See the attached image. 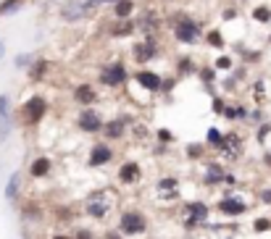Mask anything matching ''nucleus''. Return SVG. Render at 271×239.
<instances>
[{"label": "nucleus", "instance_id": "f257e3e1", "mask_svg": "<svg viewBox=\"0 0 271 239\" xmlns=\"http://www.w3.org/2000/svg\"><path fill=\"white\" fill-rule=\"evenodd\" d=\"M169 29H171L174 42L184 45V48H192V45H198L205 37L203 34V24L198 21V18H192V16H176L174 24H169Z\"/></svg>", "mask_w": 271, "mask_h": 239}, {"label": "nucleus", "instance_id": "f03ea898", "mask_svg": "<svg viewBox=\"0 0 271 239\" xmlns=\"http://www.w3.org/2000/svg\"><path fill=\"white\" fill-rule=\"evenodd\" d=\"M103 5H106L103 0H63L61 18L66 24H77V21H85L87 16H92Z\"/></svg>", "mask_w": 271, "mask_h": 239}, {"label": "nucleus", "instance_id": "7ed1b4c3", "mask_svg": "<svg viewBox=\"0 0 271 239\" xmlns=\"http://www.w3.org/2000/svg\"><path fill=\"white\" fill-rule=\"evenodd\" d=\"M116 205L114 189H95L85 197V213L90 218H106Z\"/></svg>", "mask_w": 271, "mask_h": 239}, {"label": "nucleus", "instance_id": "20e7f679", "mask_svg": "<svg viewBox=\"0 0 271 239\" xmlns=\"http://www.w3.org/2000/svg\"><path fill=\"white\" fill-rule=\"evenodd\" d=\"M161 55V45H158V37L155 34H145L142 40H137L129 45V58L137 66H147L150 61H155Z\"/></svg>", "mask_w": 271, "mask_h": 239}, {"label": "nucleus", "instance_id": "39448f33", "mask_svg": "<svg viewBox=\"0 0 271 239\" xmlns=\"http://www.w3.org/2000/svg\"><path fill=\"white\" fill-rule=\"evenodd\" d=\"M48 97H42V95H32V97H26L21 108H18V121H21L24 126H37L42 121L45 116H48Z\"/></svg>", "mask_w": 271, "mask_h": 239}, {"label": "nucleus", "instance_id": "423d86ee", "mask_svg": "<svg viewBox=\"0 0 271 239\" xmlns=\"http://www.w3.org/2000/svg\"><path fill=\"white\" fill-rule=\"evenodd\" d=\"M98 81H100L103 87H108V89L124 87L127 81H129V69H127V63H124V61H108V63H103V66H100V74H98Z\"/></svg>", "mask_w": 271, "mask_h": 239}, {"label": "nucleus", "instance_id": "0eeeda50", "mask_svg": "<svg viewBox=\"0 0 271 239\" xmlns=\"http://www.w3.org/2000/svg\"><path fill=\"white\" fill-rule=\"evenodd\" d=\"M119 229L124 237H137L147 232V218L139 213V210H124L119 218Z\"/></svg>", "mask_w": 271, "mask_h": 239}, {"label": "nucleus", "instance_id": "6e6552de", "mask_svg": "<svg viewBox=\"0 0 271 239\" xmlns=\"http://www.w3.org/2000/svg\"><path fill=\"white\" fill-rule=\"evenodd\" d=\"M132 79H135V84L139 89H145L147 95H155V92H161V84H163V77L158 71L153 69H137L132 74Z\"/></svg>", "mask_w": 271, "mask_h": 239}, {"label": "nucleus", "instance_id": "1a4fd4ad", "mask_svg": "<svg viewBox=\"0 0 271 239\" xmlns=\"http://www.w3.org/2000/svg\"><path fill=\"white\" fill-rule=\"evenodd\" d=\"M103 116L98 113L95 108H82L79 110V116H77V126H79V132H85V134H98V132H103Z\"/></svg>", "mask_w": 271, "mask_h": 239}, {"label": "nucleus", "instance_id": "9d476101", "mask_svg": "<svg viewBox=\"0 0 271 239\" xmlns=\"http://www.w3.org/2000/svg\"><path fill=\"white\" fill-rule=\"evenodd\" d=\"M135 21H137V29L142 34H155V37H158V32H161V26H163V18H161V13H158L155 8H142Z\"/></svg>", "mask_w": 271, "mask_h": 239}, {"label": "nucleus", "instance_id": "9b49d317", "mask_svg": "<svg viewBox=\"0 0 271 239\" xmlns=\"http://www.w3.org/2000/svg\"><path fill=\"white\" fill-rule=\"evenodd\" d=\"M139 29H137V21L135 18H114V21L108 24V37L111 40H129V37H135Z\"/></svg>", "mask_w": 271, "mask_h": 239}, {"label": "nucleus", "instance_id": "f8f14e48", "mask_svg": "<svg viewBox=\"0 0 271 239\" xmlns=\"http://www.w3.org/2000/svg\"><path fill=\"white\" fill-rule=\"evenodd\" d=\"M114 160V150H111L108 142H98L90 147V155H87V165L90 168H100V165H108Z\"/></svg>", "mask_w": 271, "mask_h": 239}, {"label": "nucleus", "instance_id": "ddd939ff", "mask_svg": "<svg viewBox=\"0 0 271 239\" xmlns=\"http://www.w3.org/2000/svg\"><path fill=\"white\" fill-rule=\"evenodd\" d=\"M71 97H74V103H77V105L90 108V105H95V103H98V89L92 87L90 81H79V84H74Z\"/></svg>", "mask_w": 271, "mask_h": 239}, {"label": "nucleus", "instance_id": "4468645a", "mask_svg": "<svg viewBox=\"0 0 271 239\" xmlns=\"http://www.w3.org/2000/svg\"><path fill=\"white\" fill-rule=\"evenodd\" d=\"M187 221H184V226L187 229H195L200 224V221H205L208 218V213H211V208L205 205V202H200V200H192V202H187Z\"/></svg>", "mask_w": 271, "mask_h": 239}, {"label": "nucleus", "instance_id": "2eb2a0df", "mask_svg": "<svg viewBox=\"0 0 271 239\" xmlns=\"http://www.w3.org/2000/svg\"><path fill=\"white\" fill-rule=\"evenodd\" d=\"M127 129H129V118H127V116L108 118V121L103 124V134H106V142H108V140H121V137L127 134Z\"/></svg>", "mask_w": 271, "mask_h": 239}, {"label": "nucleus", "instance_id": "dca6fc26", "mask_svg": "<svg viewBox=\"0 0 271 239\" xmlns=\"http://www.w3.org/2000/svg\"><path fill=\"white\" fill-rule=\"evenodd\" d=\"M11 134V95L0 92V142Z\"/></svg>", "mask_w": 271, "mask_h": 239}, {"label": "nucleus", "instance_id": "f3484780", "mask_svg": "<svg viewBox=\"0 0 271 239\" xmlns=\"http://www.w3.org/2000/svg\"><path fill=\"white\" fill-rule=\"evenodd\" d=\"M219 150H221V155H227V158H240V153H242V140H240V134H224Z\"/></svg>", "mask_w": 271, "mask_h": 239}, {"label": "nucleus", "instance_id": "a211bd4d", "mask_svg": "<svg viewBox=\"0 0 271 239\" xmlns=\"http://www.w3.org/2000/svg\"><path fill=\"white\" fill-rule=\"evenodd\" d=\"M139 176H142V171H139V163H135V160L121 163V168H119V181H121V184H137Z\"/></svg>", "mask_w": 271, "mask_h": 239}, {"label": "nucleus", "instance_id": "6ab92c4d", "mask_svg": "<svg viewBox=\"0 0 271 239\" xmlns=\"http://www.w3.org/2000/svg\"><path fill=\"white\" fill-rule=\"evenodd\" d=\"M224 216H242L248 210V205L242 200H237V197H224V200H219V205H216Z\"/></svg>", "mask_w": 271, "mask_h": 239}, {"label": "nucleus", "instance_id": "aec40b11", "mask_svg": "<svg viewBox=\"0 0 271 239\" xmlns=\"http://www.w3.org/2000/svg\"><path fill=\"white\" fill-rule=\"evenodd\" d=\"M135 13H137L135 0H119V3L111 5V16L114 18H135Z\"/></svg>", "mask_w": 271, "mask_h": 239}, {"label": "nucleus", "instance_id": "412c9836", "mask_svg": "<svg viewBox=\"0 0 271 239\" xmlns=\"http://www.w3.org/2000/svg\"><path fill=\"white\" fill-rule=\"evenodd\" d=\"M200 66H195L192 55H182V58H176V66H174V74L176 79H184V77H192V74H198Z\"/></svg>", "mask_w": 271, "mask_h": 239}, {"label": "nucleus", "instance_id": "4be33fe9", "mask_svg": "<svg viewBox=\"0 0 271 239\" xmlns=\"http://www.w3.org/2000/svg\"><path fill=\"white\" fill-rule=\"evenodd\" d=\"M48 71H50V61L48 58H34V63L29 66V79L32 81H42L45 77H48Z\"/></svg>", "mask_w": 271, "mask_h": 239}, {"label": "nucleus", "instance_id": "5701e85b", "mask_svg": "<svg viewBox=\"0 0 271 239\" xmlns=\"http://www.w3.org/2000/svg\"><path fill=\"white\" fill-rule=\"evenodd\" d=\"M158 195L161 197H176L179 195V181H176L174 176H163L161 181H158Z\"/></svg>", "mask_w": 271, "mask_h": 239}, {"label": "nucleus", "instance_id": "b1692460", "mask_svg": "<svg viewBox=\"0 0 271 239\" xmlns=\"http://www.w3.org/2000/svg\"><path fill=\"white\" fill-rule=\"evenodd\" d=\"M50 168H53L50 158H45V155H42V158H34V160H32L29 173H32L34 179H42V176H48V173H50Z\"/></svg>", "mask_w": 271, "mask_h": 239}, {"label": "nucleus", "instance_id": "393cba45", "mask_svg": "<svg viewBox=\"0 0 271 239\" xmlns=\"http://www.w3.org/2000/svg\"><path fill=\"white\" fill-rule=\"evenodd\" d=\"M18 192H21V171H13L11 176H8V184H5V197L16 200Z\"/></svg>", "mask_w": 271, "mask_h": 239}, {"label": "nucleus", "instance_id": "a878e982", "mask_svg": "<svg viewBox=\"0 0 271 239\" xmlns=\"http://www.w3.org/2000/svg\"><path fill=\"white\" fill-rule=\"evenodd\" d=\"M203 179H205V184H219V181L227 179V173H224V168H221L219 163H211L208 168H205V176Z\"/></svg>", "mask_w": 271, "mask_h": 239}, {"label": "nucleus", "instance_id": "bb28decb", "mask_svg": "<svg viewBox=\"0 0 271 239\" xmlns=\"http://www.w3.org/2000/svg\"><path fill=\"white\" fill-rule=\"evenodd\" d=\"M205 42H208V48H216V50H224V48H227V42H224V34H221L219 29L205 32Z\"/></svg>", "mask_w": 271, "mask_h": 239}, {"label": "nucleus", "instance_id": "cd10ccee", "mask_svg": "<svg viewBox=\"0 0 271 239\" xmlns=\"http://www.w3.org/2000/svg\"><path fill=\"white\" fill-rule=\"evenodd\" d=\"M198 79L203 81L205 87H213V81H216V69H213V63L211 66H200L198 69Z\"/></svg>", "mask_w": 271, "mask_h": 239}, {"label": "nucleus", "instance_id": "c85d7f7f", "mask_svg": "<svg viewBox=\"0 0 271 239\" xmlns=\"http://www.w3.org/2000/svg\"><path fill=\"white\" fill-rule=\"evenodd\" d=\"M32 63H34V55H32V53H16V55H13V66H16L18 71H29Z\"/></svg>", "mask_w": 271, "mask_h": 239}, {"label": "nucleus", "instance_id": "c756f323", "mask_svg": "<svg viewBox=\"0 0 271 239\" xmlns=\"http://www.w3.org/2000/svg\"><path fill=\"white\" fill-rule=\"evenodd\" d=\"M224 116H227L229 118V121H237V118H245L248 116V108L245 105H227V108H224Z\"/></svg>", "mask_w": 271, "mask_h": 239}, {"label": "nucleus", "instance_id": "7c9ffc66", "mask_svg": "<svg viewBox=\"0 0 271 239\" xmlns=\"http://www.w3.org/2000/svg\"><path fill=\"white\" fill-rule=\"evenodd\" d=\"M253 21L269 24V21H271V8H269V5H256V8H253Z\"/></svg>", "mask_w": 271, "mask_h": 239}, {"label": "nucleus", "instance_id": "2f4dec72", "mask_svg": "<svg viewBox=\"0 0 271 239\" xmlns=\"http://www.w3.org/2000/svg\"><path fill=\"white\" fill-rule=\"evenodd\" d=\"M21 8V0H0V16H11Z\"/></svg>", "mask_w": 271, "mask_h": 239}, {"label": "nucleus", "instance_id": "473e14b6", "mask_svg": "<svg viewBox=\"0 0 271 239\" xmlns=\"http://www.w3.org/2000/svg\"><path fill=\"white\" fill-rule=\"evenodd\" d=\"M232 66H235V58H232V55H219V58L213 61V69L216 71H232Z\"/></svg>", "mask_w": 271, "mask_h": 239}, {"label": "nucleus", "instance_id": "72a5a7b5", "mask_svg": "<svg viewBox=\"0 0 271 239\" xmlns=\"http://www.w3.org/2000/svg\"><path fill=\"white\" fill-rule=\"evenodd\" d=\"M221 140H224V134L219 132V126H211L208 129V134H205V142H211V145H221Z\"/></svg>", "mask_w": 271, "mask_h": 239}, {"label": "nucleus", "instance_id": "f704fd0d", "mask_svg": "<svg viewBox=\"0 0 271 239\" xmlns=\"http://www.w3.org/2000/svg\"><path fill=\"white\" fill-rule=\"evenodd\" d=\"M187 155H190V158H203V145L200 142H190L187 145Z\"/></svg>", "mask_w": 271, "mask_h": 239}, {"label": "nucleus", "instance_id": "c9c22d12", "mask_svg": "<svg viewBox=\"0 0 271 239\" xmlns=\"http://www.w3.org/2000/svg\"><path fill=\"white\" fill-rule=\"evenodd\" d=\"M224 108H227V103H224V100H221L219 95L211 100V110H213V113H221V116H224Z\"/></svg>", "mask_w": 271, "mask_h": 239}, {"label": "nucleus", "instance_id": "e433bc0d", "mask_svg": "<svg viewBox=\"0 0 271 239\" xmlns=\"http://www.w3.org/2000/svg\"><path fill=\"white\" fill-rule=\"evenodd\" d=\"M253 229H256V232H269V229H271V221H269V218H258L256 224H253Z\"/></svg>", "mask_w": 271, "mask_h": 239}, {"label": "nucleus", "instance_id": "4c0bfd02", "mask_svg": "<svg viewBox=\"0 0 271 239\" xmlns=\"http://www.w3.org/2000/svg\"><path fill=\"white\" fill-rule=\"evenodd\" d=\"M158 140H161L163 145L166 142H174V134L169 132V129H158Z\"/></svg>", "mask_w": 271, "mask_h": 239}, {"label": "nucleus", "instance_id": "58836bf2", "mask_svg": "<svg viewBox=\"0 0 271 239\" xmlns=\"http://www.w3.org/2000/svg\"><path fill=\"white\" fill-rule=\"evenodd\" d=\"M221 18H224V21H232V18H237V8H224Z\"/></svg>", "mask_w": 271, "mask_h": 239}, {"label": "nucleus", "instance_id": "ea45409f", "mask_svg": "<svg viewBox=\"0 0 271 239\" xmlns=\"http://www.w3.org/2000/svg\"><path fill=\"white\" fill-rule=\"evenodd\" d=\"M174 84H176V77H174V79H163L161 92H171V89H174Z\"/></svg>", "mask_w": 271, "mask_h": 239}, {"label": "nucleus", "instance_id": "a19ab883", "mask_svg": "<svg viewBox=\"0 0 271 239\" xmlns=\"http://www.w3.org/2000/svg\"><path fill=\"white\" fill-rule=\"evenodd\" d=\"M74 239H92V232H90V229H82V232H77Z\"/></svg>", "mask_w": 271, "mask_h": 239}, {"label": "nucleus", "instance_id": "79ce46f5", "mask_svg": "<svg viewBox=\"0 0 271 239\" xmlns=\"http://www.w3.org/2000/svg\"><path fill=\"white\" fill-rule=\"evenodd\" d=\"M261 200H264V202H269V205H271V189H264V192H261Z\"/></svg>", "mask_w": 271, "mask_h": 239}, {"label": "nucleus", "instance_id": "37998d69", "mask_svg": "<svg viewBox=\"0 0 271 239\" xmlns=\"http://www.w3.org/2000/svg\"><path fill=\"white\" fill-rule=\"evenodd\" d=\"M106 239H124V237H121L119 232H108V234H106Z\"/></svg>", "mask_w": 271, "mask_h": 239}, {"label": "nucleus", "instance_id": "c03bdc74", "mask_svg": "<svg viewBox=\"0 0 271 239\" xmlns=\"http://www.w3.org/2000/svg\"><path fill=\"white\" fill-rule=\"evenodd\" d=\"M3 58H5V42L0 40V61H3Z\"/></svg>", "mask_w": 271, "mask_h": 239}, {"label": "nucleus", "instance_id": "a18cd8bd", "mask_svg": "<svg viewBox=\"0 0 271 239\" xmlns=\"http://www.w3.org/2000/svg\"><path fill=\"white\" fill-rule=\"evenodd\" d=\"M50 239H71V237H66V234H53Z\"/></svg>", "mask_w": 271, "mask_h": 239}, {"label": "nucleus", "instance_id": "49530a36", "mask_svg": "<svg viewBox=\"0 0 271 239\" xmlns=\"http://www.w3.org/2000/svg\"><path fill=\"white\" fill-rule=\"evenodd\" d=\"M103 3H106V5H114V3H119V0H103Z\"/></svg>", "mask_w": 271, "mask_h": 239}, {"label": "nucleus", "instance_id": "de8ad7c7", "mask_svg": "<svg viewBox=\"0 0 271 239\" xmlns=\"http://www.w3.org/2000/svg\"><path fill=\"white\" fill-rule=\"evenodd\" d=\"M269 42H271V34H269Z\"/></svg>", "mask_w": 271, "mask_h": 239}, {"label": "nucleus", "instance_id": "09e8293b", "mask_svg": "<svg viewBox=\"0 0 271 239\" xmlns=\"http://www.w3.org/2000/svg\"><path fill=\"white\" fill-rule=\"evenodd\" d=\"M158 3H163V0H158Z\"/></svg>", "mask_w": 271, "mask_h": 239}]
</instances>
